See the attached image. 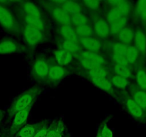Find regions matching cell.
Segmentation results:
<instances>
[{
  "mask_svg": "<svg viewBox=\"0 0 146 137\" xmlns=\"http://www.w3.org/2000/svg\"><path fill=\"white\" fill-rule=\"evenodd\" d=\"M8 6L0 3V25L7 32L19 37L22 35V25L16 14Z\"/></svg>",
  "mask_w": 146,
  "mask_h": 137,
  "instance_id": "6da1fadb",
  "label": "cell"
},
{
  "mask_svg": "<svg viewBox=\"0 0 146 137\" xmlns=\"http://www.w3.org/2000/svg\"><path fill=\"white\" fill-rule=\"evenodd\" d=\"M40 92L41 89L40 86H34L21 94L15 99L9 107V115L14 117L18 111L25 109L32 104H34L36 96L40 94Z\"/></svg>",
  "mask_w": 146,
  "mask_h": 137,
  "instance_id": "7a4b0ae2",
  "label": "cell"
},
{
  "mask_svg": "<svg viewBox=\"0 0 146 137\" xmlns=\"http://www.w3.org/2000/svg\"><path fill=\"white\" fill-rule=\"evenodd\" d=\"M22 36L28 47H35L45 41L47 34L29 25L21 24Z\"/></svg>",
  "mask_w": 146,
  "mask_h": 137,
  "instance_id": "3957f363",
  "label": "cell"
},
{
  "mask_svg": "<svg viewBox=\"0 0 146 137\" xmlns=\"http://www.w3.org/2000/svg\"><path fill=\"white\" fill-rule=\"evenodd\" d=\"M40 4L59 26H72L70 16L60 6L54 4L52 1H44L40 2Z\"/></svg>",
  "mask_w": 146,
  "mask_h": 137,
  "instance_id": "277c9868",
  "label": "cell"
},
{
  "mask_svg": "<svg viewBox=\"0 0 146 137\" xmlns=\"http://www.w3.org/2000/svg\"><path fill=\"white\" fill-rule=\"evenodd\" d=\"M119 97H120L122 103L125 108L126 111L131 117H133L137 121H146L145 111L136 104L128 92H121L119 94Z\"/></svg>",
  "mask_w": 146,
  "mask_h": 137,
  "instance_id": "5b68a950",
  "label": "cell"
},
{
  "mask_svg": "<svg viewBox=\"0 0 146 137\" xmlns=\"http://www.w3.org/2000/svg\"><path fill=\"white\" fill-rule=\"evenodd\" d=\"M51 63L44 57H37L34 61L31 68V74L34 79L44 82L50 72Z\"/></svg>",
  "mask_w": 146,
  "mask_h": 137,
  "instance_id": "8992f818",
  "label": "cell"
},
{
  "mask_svg": "<svg viewBox=\"0 0 146 137\" xmlns=\"http://www.w3.org/2000/svg\"><path fill=\"white\" fill-rule=\"evenodd\" d=\"M92 25L95 36L102 41L108 40L111 35L109 23L103 16L98 14H92Z\"/></svg>",
  "mask_w": 146,
  "mask_h": 137,
  "instance_id": "52a82bcc",
  "label": "cell"
},
{
  "mask_svg": "<svg viewBox=\"0 0 146 137\" xmlns=\"http://www.w3.org/2000/svg\"><path fill=\"white\" fill-rule=\"evenodd\" d=\"M15 4L17 11L16 13L35 17L45 18L42 11L34 2L28 1H19L15 2Z\"/></svg>",
  "mask_w": 146,
  "mask_h": 137,
  "instance_id": "ba28073f",
  "label": "cell"
},
{
  "mask_svg": "<svg viewBox=\"0 0 146 137\" xmlns=\"http://www.w3.org/2000/svg\"><path fill=\"white\" fill-rule=\"evenodd\" d=\"M25 46L12 38L6 37L0 41V54H11L25 52Z\"/></svg>",
  "mask_w": 146,
  "mask_h": 137,
  "instance_id": "9c48e42d",
  "label": "cell"
},
{
  "mask_svg": "<svg viewBox=\"0 0 146 137\" xmlns=\"http://www.w3.org/2000/svg\"><path fill=\"white\" fill-rule=\"evenodd\" d=\"M68 74L69 71L66 67L58 65L56 63H51L50 72L44 82L48 84H54L62 80Z\"/></svg>",
  "mask_w": 146,
  "mask_h": 137,
  "instance_id": "30bf717a",
  "label": "cell"
},
{
  "mask_svg": "<svg viewBox=\"0 0 146 137\" xmlns=\"http://www.w3.org/2000/svg\"><path fill=\"white\" fill-rule=\"evenodd\" d=\"M17 16L19 19L21 24L29 25L34 26L36 29L42 31L43 32L47 34L49 32V24L45 18L35 17V16H27V15L21 14L16 13Z\"/></svg>",
  "mask_w": 146,
  "mask_h": 137,
  "instance_id": "8fae6325",
  "label": "cell"
},
{
  "mask_svg": "<svg viewBox=\"0 0 146 137\" xmlns=\"http://www.w3.org/2000/svg\"><path fill=\"white\" fill-rule=\"evenodd\" d=\"M79 43L82 49L85 51L100 53V54L105 47V44H104L103 41L96 37L80 38Z\"/></svg>",
  "mask_w": 146,
  "mask_h": 137,
  "instance_id": "7c38bea8",
  "label": "cell"
},
{
  "mask_svg": "<svg viewBox=\"0 0 146 137\" xmlns=\"http://www.w3.org/2000/svg\"><path fill=\"white\" fill-rule=\"evenodd\" d=\"M32 106H33V104L30 105L25 109L18 111L14 116V119L10 128L11 135L16 134L24 126H25V124L27 121L28 117L29 115V113H30L31 109L32 108Z\"/></svg>",
  "mask_w": 146,
  "mask_h": 137,
  "instance_id": "4fadbf2b",
  "label": "cell"
},
{
  "mask_svg": "<svg viewBox=\"0 0 146 137\" xmlns=\"http://www.w3.org/2000/svg\"><path fill=\"white\" fill-rule=\"evenodd\" d=\"M133 45L140 52L143 61H146V34L142 29L135 30V37L133 40Z\"/></svg>",
  "mask_w": 146,
  "mask_h": 137,
  "instance_id": "5bb4252c",
  "label": "cell"
},
{
  "mask_svg": "<svg viewBox=\"0 0 146 137\" xmlns=\"http://www.w3.org/2000/svg\"><path fill=\"white\" fill-rule=\"evenodd\" d=\"M129 94L136 104L143 109L145 111L146 109V92L137 87L135 83L131 84L129 86Z\"/></svg>",
  "mask_w": 146,
  "mask_h": 137,
  "instance_id": "9a60e30c",
  "label": "cell"
},
{
  "mask_svg": "<svg viewBox=\"0 0 146 137\" xmlns=\"http://www.w3.org/2000/svg\"><path fill=\"white\" fill-rule=\"evenodd\" d=\"M76 57L80 59L89 61L98 66H108L107 59L100 53L92 52V51H88L83 50Z\"/></svg>",
  "mask_w": 146,
  "mask_h": 137,
  "instance_id": "2e32d148",
  "label": "cell"
},
{
  "mask_svg": "<svg viewBox=\"0 0 146 137\" xmlns=\"http://www.w3.org/2000/svg\"><path fill=\"white\" fill-rule=\"evenodd\" d=\"M80 74L86 79H105L109 77L110 71L108 66H102L89 71H81Z\"/></svg>",
  "mask_w": 146,
  "mask_h": 137,
  "instance_id": "e0dca14e",
  "label": "cell"
},
{
  "mask_svg": "<svg viewBox=\"0 0 146 137\" xmlns=\"http://www.w3.org/2000/svg\"><path fill=\"white\" fill-rule=\"evenodd\" d=\"M125 58L133 68L145 64V61H143L140 52L133 44L127 47Z\"/></svg>",
  "mask_w": 146,
  "mask_h": 137,
  "instance_id": "ac0fdd59",
  "label": "cell"
},
{
  "mask_svg": "<svg viewBox=\"0 0 146 137\" xmlns=\"http://www.w3.org/2000/svg\"><path fill=\"white\" fill-rule=\"evenodd\" d=\"M132 15L135 22L144 25L146 22V0L138 1L135 4Z\"/></svg>",
  "mask_w": 146,
  "mask_h": 137,
  "instance_id": "d6986e66",
  "label": "cell"
},
{
  "mask_svg": "<svg viewBox=\"0 0 146 137\" xmlns=\"http://www.w3.org/2000/svg\"><path fill=\"white\" fill-rule=\"evenodd\" d=\"M54 4L60 6L69 15L83 12V7L81 2L76 1H52Z\"/></svg>",
  "mask_w": 146,
  "mask_h": 137,
  "instance_id": "ffe728a7",
  "label": "cell"
},
{
  "mask_svg": "<svg viewBox=\"0 0 146 137\" xmlns=\"http://www.w3.org/2000/svg\"><path fill=\"white\" fill-rule=\"evenodd\" d=\"M91 83L93 85H95L96 87L99 88L101 90L104 91L106 93L109 94L110 95L112 96H117V92L116 91L115 88L113 86L110 81L109 80L108 78L105 79H88Z\"/></svg>",
  "mask_w": 146,
  "mask_h": 137,
  "instance_id": "44dd1931",
  "label": "cell"
},
{
  "mask_svg": "<svg viewBox=\"0 0 146 137\" xmlns=\"http://www.w3.org/2000/svg\"><path fill=\"white\" fill-rule=\"evenodd\" d=\"M105 3L108 5L115 7L123 14V16L127 18H129V16L133 14V5L129 1H126V0L108 1V2H105Z\"/></svg>",
  "mask_w": 146,
  "mask_h": 137,
  "instance_id": "7402d4cb",
  "label": "cell"
},
{
  "mask_svg": "<svg viewBox=\"0 0 146 137\" xmlns=\"http://www.w3.org/2000/svg\"><path fill=\"white\" fill-rule=\"evenodd\" d=\"M75 56L71 53L62 49H57L54 51V59L55 63L62 67H66L70 65L74 60Z\"/></svg>",
  "mask_w": 146,
  "mask_h": 137,
  "instance_id": "603a6c76",
  "label": "cell"
},
{
  "mask_svg": "<svg viewBox=\"0 0 146 137\" xmlns=\"http://www.w3.org/2000/svg\"><path fill=\"white\" fill-rule=\"evenodd\" d=\"M134 37L135 30L133 27L128 25L115 36V38L117 40L116 41H119L127 47L133 45Z\"/></svg>",
  "mask_w": 146,
  "mask_h": 137,
  "instance_id": "cb8c5ba5",
  "label": "cell"
},
{
  "mask_svg": "<svg viewBox=\"0 0 146 137\" xmlns=\"http://www.w3.org/2000/svg\"><path fill=\"white\" fill-rule=\"evenodd\" d=\"M109 68L111 74L119 75V76L126 78L129 80L134 79V71H133V68L132 67L120 65V64H111Z\"/></svg>",
  "mask_w": 146,
  "mask_h": 137,
  "instance_id": "d4e9b609",
  "label": "cell"
},
{
  "mask_svg": "<svg viewBox=\"0 0 146 137\" xmlns=\"http://www.w3.org/2000/svg\"><path fill=\"white\" fill-rule=\"evenodd\" d=\"M57 44L59 49H64L71 53L72 54L75 56V57H76L81 51H83L80 43L76 42V41H67V40H63L60 39L57 41Z\"/></svg>",
  "mask_w": 146,
  "mask_h": 137,
  "instance_id": "484cf974",
  "label": "cell"
},
{
  "mask_svg": "<svg viewBox=\"0 0 146 137\" xmlns=\"http://www.w3.org/2000/svg\"><path fill=\"white\" fill-rule=\"evenodd\" d=\"M58 34L61 40L79 42L80 38L72 26H59Z\"/></svg>",
  "mask_w": 146,
  "mask_h": 137,
  "instance_id": "4316f807",
  "label": "cell"
},
{
  "mask_svg": "<svg viewBox=\"0 0 146 137\" xmlns=\"http://www.w3.org/2000/svg\"><path fill=\"white\" fill-rule=\"evenodd\" d=\"M134 79L135 84L146 92V67L144 65L134 68Z\"/></svg>",
  "mask_w": 146,
  "mask_h": 137,
  "instance_id": "83f0119b",
  "label": "cell"
},
{
  "mask_svg": "<svg viewBox=\"0 0 146 137\" xmlns=\"http://www.w3.org/2000/svg\"><path fill=\"white\" fill-rule=\"evenodd\" d=\"M43 123L27 124L16 134L17 137H34L36 133L44 126Z\"/></svg>",
  "mask_w": 146,
  "mask_h": 137,
  "instance_id": "f1b7e54d",
  "label": "cell"
},
{
  "mask_svg": "<svg viewBox=\"0 0 146 137\" xmlns=\"http://www.w3.org/2000/svg\"><path fill=\"white\" fill-rule=\"evenodd\" d=\"M106 9L105 10V14H104V17L106 19L107 22L109 23V24L119 20L121 18L124 17L123 14L120 12L115 7L110 5H106Z\"/></svg>",
  "mask_w": 146,
  "mask_h": 137,
  "instance_id": "f546056e",
  "label": "cell"
},
{
  "mask_svg": "<svg viewBox=\"0 0 146 137\" xmlns=\"http://www.w3.org/2000/svg\"><path fill=\"white\" fill-rule=\"evenodd\" d=\"M108 79L110 81L113 86L115 89H117L124 90V89H126L127 88H129V86L131 84L130 81L129 79L123 77V76H119V75L114 74L110 73Z\"/></svg>",
  "mask_w": 146,
  "mask_h": 137,
  "instance_id": "4dcf8cb0",
  "label": "cell"
},
{
  "mask_svg": "<svg viewBox=\"0 0 146 137\" xmlns=\"http://www.w3.org/2000/svg\"><path fill=\"white\" fill-rule=\"evenodd\" d=\"M69 16H70V21H71L72 26L73 27H76V26L88 24L91 23V19L83 12L72 14H70Z\"/></svg>",
  "mask_w": 146,
  "mask_h": 137,
  "instance_id": "1f68e13d",
  "label": "cell"
},
{
  "mask_svg": "<svg viewBox=\"0 0 146 137\" xmlns=\"http://www.w3.org/2000/svg\"><path fill=\"white\" fill-rule=\"evenodd\" d=\"M76 34L79 38H86V37H95L94 33V29L92 23L88 24L82 25V26L74 27Z\"/></svg>",
  "mask_w": 146,
  "mask_h": 137,
  "instance_id": "d6a6232c",
  "label": "cell"
},
{
  "mask_svg": "<svg viewBox=\"0 0 146 137\" xmlns=\"http://www.w3.org/2000/svg\"><path fill=\"white\" fill-rule=\"evenodd\" d=\"M128 18L123 17L119 20L113 22L110 24V34L115 37L117 34L121 32L124 28L127 26Z\"/></svg>",
  "mask_w": 146,
  "mask_h": 137,
  "instance_id": "836d02e7",
  "label": "cell"
},
{
  "mask_svg": "<svg viewBox=\"0 0 146 137\" xmlns=\"http://www.w3.org/2000/svg\"><path fill=\"white\" fill-rule=\"evenodd\" d=\"M80 2L83 8L90 11L93 14H97V12L100 9L102 5V2L101 1H82Z\"/></svg>",
  "mask_w": 146,
  "mask_h": 137,
  "instance_id": "e575fe53",
  "label": "cell"
},
{
  "mask_svg": "<svg viewBox=\"0 0 146 137\" xmlns=\"http://www.w3.org/2000/svg\"><path fill=\"white\" fill-rule=\"evenodd\" d=\"M110 50V52L115 53V54H120V55H123L125 57L126 50H127V46L124 45V44H121L119 41H115L111 42L109 44Z\"/></svg>",
  "mask_w": 146,
  "mask_h": 137,
  "instance_id": "d590c367",
  "label": "cell"
},
{
  "mask_svg": "<svg viewBox=\"0 0 146 137\" xmlns=\"http://www.w3.org/2000/svg\"><path fill=\"white\" fill-rule=\"evenodd\" d=\"M109 59H110V61H111V64H120V65H124L127 66V67H132L131 66H130V64L128 63L127 59L125 58V56L115 54V53L110 52ZM132 68H133V67H132Z\"/></svg>",
  "mask_w": 146,
  "mask_h": 137,
  "instance_id": "8d00e7d4",
  "label": "cell"
},
{
  "mask_svg": "<svg viewBox=\"0 0 146 137\" xmlns=\"http://www.w3.org/2000/svg\"><path fill=\"white\" fill-rule=\"evenodd\" d=\"M98 129L100 131L102 137H114L113 131L110 128V127L105 123H102Z\"/></svg>",
  "mask_w": 146,
  "mask_h": 137,
  "instance_id": "74e56055",
  "label": "cell"
},
{
  "mask_svg": "<svg viewBox=\"0 0 146 137\" xmlns=\"http://www.w3.org/2000/svg\"><path fill=\"white\" fill-rule=\"evenodd\" d=\"M64 130V125L62 119L57 121V126L54 137H63V133Z\"/></svg>",
  "mask_w": 146,
  "mask_h": 137,
  "instance_id": "f35d334b",
  "label": "cell"
},
{
  "mask_svg": "<svg viewBox=\"0 0 146 137\" xmlns=\"http://www.w3.org/2000/svg\"><path fill=\"white\" fill-rule=\"evenodd\" d=\"M49 127L47 126H43L36 133L34 137H47L48 133Z\"/></svg>",
  "mask_w": 146,
  "mask_h": 137,
  "instance_id": "ab89813d",
  "label": "cell"
},
{
  "mask_svg": "<svg viewBox=\"0 0 146 137\" xmlns=\"http://www.w3.org/2000/svg\"><path fill=\"white\" fill-rule=\"evenodd\" d=\"M57 121H54V122L50 125V126L49 127L47 137H54V134H55L56 132V129H57Z\"/></svg>",
  "mask_w": 146,
  "mask_h": 137,
  "instance_id": "60d3db41",
  "label": "cell"
},
{
  "mask_svg": "<svg viewBox=\"0 0 146 137\" xmlns=\"http://www.w3.org/2000/svg\"><path fill=\"white\" fill-rule=\"evenodd\" d=\"M96 137H102V136H101L100 131V130H99V129H98V133H97Z\"/></svg>",
  "mask_w": 146,
  "mask_h": 137,
  "instance_id": "b9f144b4",
  "label": "cell"
},
{
  "mask_svg": "<svg viewBox=\"0 0 146 137\" xmlns=\"http://www.w3.org/2000/svg\"><path fill=\"white\" fill-rule=\"evenodd\" d=\"M143 28H144V29H143V30H144V32H145V33L146 34V22L144 24V25H143Z\"/></svg>",
  "mask_w": 146,
  "mask_h": 137,
  "instance_id": "7bdbcfd3",
  "label": "cell"
},
{
  "mask_svg": "<svg viewBox=\"0 0 146 137\" xmlns=\"http://www.w3.org/2000/svg\"><path fill=\"white\" fill-rule=\"evenodd\" d=\"M2 111H1V110H0V121H1V120H2Z\"/></svg>",
  "mask_w": 146,
  "mask_h": 137,
  "instance_id": "ee69618b",
  "label": "cell"
},
{
  "mask_svg": "<svg viewBox=\"0 0 146 137\" xmlns=\"http://www.w3.org/2000/svg\"><path fill=\"white\" fill-rule=\"evenodd\" d=\"M145 113H146V109H145Z\"/></svg>",
  "mask_w": 146,
  "mask_h": 137,
  "instance_id": "f6af8a7d",
  "label": "cell"
}]
</instances>
